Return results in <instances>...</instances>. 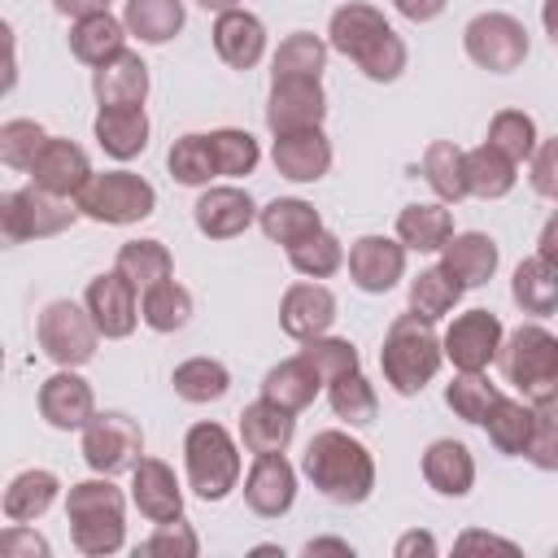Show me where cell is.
<instances>
[{"label": "cell", "instance_id": "6da1fadb", "mask_svg": "<svg viewBox=\"0 0 558 558\" xmlns=\"http://www.w3.org/2000/svg\"><path fill=\"white\" fill-rule=\"evenodd\" d=\"M327 44L331 52L349 57L371 83H397L410 52H405V39L388 26V17L366 4V0H349L331 13L327 22Z\"/></svg>", "mask_w": 558, "mask_h": 558}, {"label": "cell", "instance_id": "7a4b0ae2", "mask_svg": "<svg viewBox=\"0 0 558 558\" xmlns=\"http://www.w3.org/2000/svg\"><path fill=\"white\" fill-rule=\"evenodd\" d=\"M301 475L336 506H362L371 493H375V458L371 449L340 432V427H327V432H314L305 453H301Z\"/></svg>", "mask_w": 558, "mask_h": 558}, {"label": "cell", "instance_id": "3957f363", "mask_svg": "<svg viewBox=\"0 0 558 558\" xmlns=\"http://www.w3.org/2000/svg\"><path fill=\"white\" fill-rule=\"evenodd\" d=\"M65 519L70 541L87 558H109L126 545V493L113 484V475H92L70 484L65 493Z\"/></svg>", "mask_w": 558, "mask_h": 558}, {"label": "cell", "instance_id": "277c9868", "mask_svg": "<svg viewBox=\"0 0 558 558\" xmlns=\"http://www.w3.org/2000/svg\"><path fill=\"white\" fill-rule=\"evenodd\" d=\"M440 366H445V344H440L436 327L427 318H418L414 310L397 314L384 331V344H379L384 384L401 397H418L436 379Z\"/></svg>", "mask_w": 558, "mask_h": 558}, {"label": "cell", "instance_id": "5b68a950", "mask_svg": "<svg viewBox=\"0 0 558 558\" xmlns=\"http://www.w3.org/2000/svg\"><path fill=\"white\" fill-rule=\"evenodd\" d=\"M240 440L222 423H192L183 436V471L201 501H222L240 488Z\"/></svg>", "mask_w": 558, "mask_h": 558}, {"label": "cell", "instance_id": "8992f818", "mask_svg": "<svg viewBox=\"0 0 558 558\" xmlns=\"http://www.w3.org/2000/svg\"><path fill=\"white\" fill-rule=\"evenodd\" d=\"M501 375L523 401L558 397V336L541 323H519L501 344Z\"/></svg>", "mask_w": 558, "mask_h": 558}, {"label": "cell", "instance_id": "52a82bcc", "mask_svg": "<svg viewBox=\"0 0 558 558\" xmlns=\"http://www.w3.org/2000/svg\"><path fill=\"white\" fill-rule=\"evenodd\" d=\"M74 205L92 222L131 227V222H144L157 209V187L135 170H100L78 187Z\"/></svg>", "mask_w": 558, "mask_h": 558}, {"label": "cell", "instance_id": "ba28073f", "mask_svg": "<svg viewBox=\"0 0 558 558\" xmlns=\"http://www.w3.org/2000/svg\"><path fill=\"white\" fill-rule=\"evenodd\" d=\"M78 205L70 196H52L35 183L4 192L0 196V231L9 244H26V240H52L61 231H70L78 222Z\"/></svg>", "mask_w": 558, "mask_h": 558}, {"label": "cell", "instance_id": "9c48e42d", "mask_svg": "<svg viewBox=\"0 0 558 558\" xmlns=\"http://www.w3.org/2000/svg\"><path fill=\"white\" fill-rule=\"evenodd\" d=\"M462 52H466L471 65H480L488 74H510L527 61L532 39H527V26L514 13L488 9V13H475L462 26Z\"/></svg>", "mask_w": 558, "mask_h": 558}, {"label": "cell", "instance_id": "30bf717a", "mask_svg": "<svg viewBox=\"0 0 558 558\" xmlns=\"http://www.w3.org/2000/svg\"><path fill=\"white\" fill-rule=\"evenodd\" d=\"M35 340L44 349V357H52L57 366H87L100 349V327L87 314V305L78 301H48L35 318Z\"/></svg>", "mask_w": 558, "mask_h": 558}, {"label": "cell", "instance_id": "8fae6325", "mask_svg": "<svg viewBox=\"0 0 558 558\" xmlns=\"http://www.w3.org/2000/svg\"><path fill=\"white\" fill-rule=\"evenodd\" d=\"M83 462L100 475H122V471H135V462L144 458V432L131 414L122 410H96L92 423L83 427Z\"/></svg>", "mask_w": 558, "mask_h": 558}, {"label": "cell", "instance_id": "7c38bea8", "mask_svg": "<svg viewBox=\"0 0 558 558\" xmlns=\"http://www.w3.org/2000/svg\"><path fill=\"white\" fill-rule=\"evenodd\" d=\"M440 344H445V362H453V371H488L501 357L506 327L493 310H466L445 327Z\"/></svg>", "mask_w": 558, "mask_h": 558}, {"label": "cell", "instance_id": "4fadbf2b", "mask_svg": "<svg viewBox=\"0 0 558 558\" xmlns=\"http://www.w3.org/2000/svg\"><path fill=\"white\" fill-rule=\"evenodd\" d=\"M35 405H39V418L57 432H83L96 414V392L92 384L78 375V366H57L39 392H35Z\"/></svg>", "mask_w": 558, "mask_h": 558}, {"label": "cell", "instance_id": "5bb4252c", "mask_svg": "<svg viewBox=\"0 0 558 558\" xmlns=\"http://www.w3.org/2000/svg\"><path fill=\"white\" fill-rule=\"evenodd\" d=\"M83 305L96 318V327H100L105 340H126L135 331V323H144L140 318V288L122 270H100L87 283Z\"/></svg>", "mask_w": 558, "mask_h": 558}, {"label": "cell", "instance_id": "9a60e30c", "mask_svg": "<svg viewBox=\"0 0 558 558\" xmlns=\"http://www.w3.org/2000/svg\"><path fill=\"white\" fill-rule=\"evenodd\" d=\"M323 118H327L323 78H270V96H266V126H270V135L323 126Z\"/></svg>", "mask_w": 558, "mask_h": 558}, {"label": "cell", "instance_id": "2e32d148", "mask_svg": "<svg viewBox=\"0 0 558 558\" xmlns=\"http://www.w3.org/2000/svg\"><path fill=\"white\" fill-rule=\"evenodd\" d=\"M405 253H410V248H405L397 235H357V240L349 244L344 266H349V279H353L362 292L384 296V292H392V288L401 283V275H405Z\"/></svg>", "mask_w": 558, "mask_h": 558}, {"label": "cell", "instance_id": "e0dca14e", "mask_svg": "<svg viewBox=\"0 0 558 558\" xmlns=\"http://www.w3.org/2000/svg\"><path fill=\"white\" fill-rule=\"evenodd\" d=\"M192 222L205 240H235L257 222V205L235 183H209L192 205Z\"/></svg>", "mask_w": 558, "mask_h": 558}, {"label": "cell", "instance_id": "ac0fdd59", "mask_svg": "<svg viewBox=\"0 0 558 558\" xmlns=\"http://www.w3.org/2000/svg\"><path fill=\"white\" fill-rule=\"evenodd\" d=\"M296 501V466L283 453H253V466L244 475V506L257 519H279Z\"/></svg>", "mask_w": 558, "mask_h": 558}, {"label": "cell", "instance_id": "d6986e66", "mask_svg": "<svg viewBox=\"0 0 558 558\" xmlns=\"http://www.w3.org/2000/svg\"><path fill=\"white\" fill-rule=\"evenodd\" d=\"M336 323V292L323 279H301L279 296V327L292 340L327 336Z\"/></svg>", "mask_w": 558, "mask_h": 558}, {"label": "cell", "instance_id": "ffe728a7", "mask_svg": "<svg viewBox=\"0 0 558 558\" xmlns=\"http://www.w3.org/2000/svg\"><path fill=\"white\" fill-rule=\"evenodd\" d=\"M31 183L35 187H44V192H52V196H78V187L96 174L92 170V161H87V153L74 144V140H65V135H48V144L35 153V161H31Z\"/></svg>", "mask_w": 558, "mask_h": 558}, {"label": "cell", "instance_id": "44dd1931", "mask_svg": "<svg viewBox=\"0 0 558 558\" xmlns=\"http://www.w3.org/2000/svg\"><path fill=\"white\" fill-rule=\"evenodd\" d=\"M131 506L148 519V523H166L183 514V484L174 475L170 462L161 458H140L131 471Z\"/></svg>", "mask_w": 558, "mask_h": 558}, {"label": "cell", "instance_id": "7402d4cb", "mask_svg": "<svg viewBox=\"0 0 558 558\" xmlns=\"http://www.w3.org/2000/svg\"><path fill=\"white\" fill-rule=\"evenodd\" d=\"M270 161L283 179L292 183H318L331 170V140L323 135V126H305V131H288L275 135L270 144Z\"/></svg>", "mask_w": 558, "mask_h": 558}, {"label": "cell", "instance_id": "603a6c76", "mask_svg": "<svg viewBox=\"0 0 558 558\" xmlns=\"http://www.w3.org/2000/svg\"><path fill=\"white\" fill-rule=\"evenodd\" d=\"M214 52L231 70H253L266 57V22L248 9H227L214 17Z\"/></svg>", "mask_w": 558, "mask_h": 558}, {"label": "cell", "instance_id": "cb8c5ba5", "mask_svg": "<svg viewBox=\"0 0 558 558\" xmlns=\"http://www.w3.org/2000/svg\"><path fill=\"white\" fill-rule=\"evenodd\" d=\"M148 131H153V122H148L144 105H122V109L100 105V113H96V122H92L96 144H100L105 157H113V161H135V157L148 148Z\"/></svg>", "mask_w": 558, "mask_h": 558}, {"label": "cell", "instance_id": "d4e9b609", "mask_svg": "<svg viewBox=\"0 0 558 558\" xmlns=\"http://www.w3.org/2000/svg\"><path fill=\"white\" fill-rule=\"evenodd\" d=\"M440 266L462 288H484L497 275V266H501V248L484 231H453V240L440 248Z\"/></svg>", "mask_w": 558, "mask_h": 558}, {"label": "cell", "instance_id": "484cf974", "mask_svg": "<svg viewBox=\"0 0 558 558\" xmlns=\"http://www.w3.org/2000/svg\"><path fill=\"white\" fill-rule=\"evenodd\" d=\"M418 466H423L427 488L440 493V497H466L471 484H475V458H471V449H466L462 440H453V436L432 440V445L423 449V462H418Z\"/></svg>", "mask_w": 558, "mask_h": 558}, {"label": "cell", "instance_id": "4316f807", "mask_svg": "<svg viewBox=\"0 0 558 558\" xmlns=\"http://www.w3.org/2000/svg\"><path fill=\"white\" fill-rule=\"evenodd\" d=\"M92 92L100 105L109 109H122V105H144L148 100V65L140 52L122 48L113 61L96 65L92 70Z\"/></svg>", "mask_w": 558, "mask_h": 558}, {"label": "cell", "instance_id": "83f0119b", "mask_svg": "<svg viewBox=\"0 0 558 558\" xmlns=\"http://www.w3.org/2000/svg\"><path fill=\"white\" fill-rule=\"evenodd\" d=\"M296 436V414L275 405L270 397H257L240 410V445L248 453H283Z\"/></svg>", "mask_w": 558, "mask_h": 558}, {"label": "cell", "instance_id": "f1b7e54d", "mask_svg": "<svg viewBox=\"0 0 558 558\" xmlns=\"http://www.w3.org/2000/svg\"><path fill=\"white\" fill-rule=\"evenodd\" d=\"M397 240L410 253H440L453 240V214L445 201H414L397 214Z\"/></svg>", "mask_w": 558, "mask_h": 558}, {"label": "cell", "instance_id": "f546056e", "mask_svg": "<svg viewBox=\"0 0 558 558\" xmlns=\"http://www.w3.org/2000/svg\"><path fill=\"white\" fill-rule=\"evenodd\" d=\"M126 22L122 17H113L109 9L105 13H87V17H78L74 26H70V52H74V61H83V65H105V61H113L122 48H126Z\"/></svg>", "mask_w": 558, "mask_h": 558}, {"label": "cell", "instance_id": "4dcf8cb0", "mask_svg": "<svg viewBox=\"0 0 558 558\" xmlns=\"http://www.w3.org/2000/svg\"><path fill=\"white\" fill-rule=\"evenodd\" d=\"M510 296L523 314L532 318H549L558 314V262L532 253L514 266V279H510Z\"/></svg>", "mask_w": 558, "mask_h": 558}, {"label": "cell", "instance_id": "1f68e13d", "mask_svg": "<svg viewBox=\"0 0 558 558\" xmlns=\"http://www.w3.org/2000/svg\"><path fill=\"white\" fill-rule=\"evenodd\" d=\"M257 227H262V235L270 244L292 248V244L310 240L314 231H323V214L301 196H275L270 205L257 209Z\"/></svg>", "mask_w": 558, "mask_h": 558}, {"label": "cell", "instance_id": "d6a6232c", "mask_svg": "<svg viewBox=\"0 0 558 558\" xmlns=\"http://www.w3.org/2000/svg\"><path fill=\"white\" fill-rule=\"evenodd\" d=\"M323 388H327L323 375H318L301 353L275 362V366L266 371V379H262V397H270L275 405H283V410H292V414H301L305 405H314V397H318Z\"/></svg>", "mask_w": 558, "mask_h": 558}, {"label": "cell", "instance_id": "836d02e7", "mask_svg": "<svg viewBox=\"0 0 558 558\" xmlns=\"http://www.w3.org/2000/svg\"><path fill=\"white\" fill-rule=\"evenodd\" d=\"M57 493H61V480L52 471H44V466L17 471L9 480V488H4V519L9 523H35V519H44L52 510Z\"/></svg>", "mask_w": 558, "mask_h": 558}, {"label": "cell", "instance_id": "e575fe53", "mask_svg": "<svg viewBox=\"0 0 558 558\" xmlns=\"http://www.w3.org/2000/svg\"><path fill=\"white\" fill-rule=\"evenodd\" d=\"M418 170H423L427 187L436 192V201L458 205V201L471 196V187H466V153H462L453 140H432V144L423 148Z\"/></svg>", "mask_w": 558, "mask_h": 558}, {"label": "cell", "instance_id": "d590c367", "mask_svg": "<svg viewBox=\"0 0 558 558\" xmlns=\"http://www.w3.org/2000/svg\"><path fill=\"white\" fill-rule=\"evenodd\" d=\"M514 183H519V161H510L501 148H493L488 140L466 148V187H471V196L501 201V196L514 192Z\"/></svg>", "mask_w": 558, "mask_h": 558}, {"label": "cell", "instance_id": "8d00e7d4", "mask_svg": "<svg viewBox=\"0 0 558 558\" xmlns=\"http://www.w3.org/2000/svg\"><path fill=\"white\" fill-rule=\"evenodd\" d=\"M122 22L140 44L157 48V44H170L187 26V9H183V0H126Z\"/></svg>", "mask_w": 558, "mask_h": 558}, {"label": "cell", "instance_id": "74e56055", "mask_svg": "<svg viewBox=\"0 0 558 558\" xmlns=\"http://www.w3.org/2000/svg\"><path fill=\"white\" fill-rule=\"evenodd\" d=\"M488 432V445L506 458H523L527 453V440H532V401L523 397H497L488 418L480 423Z\"/></svg>", "mask_w": 558, "mask_h": 558}, {"label": "cell", "instance_id": "f35d334b", "mask_svg": "<svg viewBox=\"0 0 558 558\" xmlns=\"http://www.w3.org/2000/svg\"><path fill=\"white\" fill-rule=\"evenodd\" d=\"M327 52H331V44L323 35L292 31V35L279 39V48L270 57V78H323Z\"/></svg>", "mask_w": 558, "mask_h": 558}, {"label": "cell", "instance_id": "ab89813d", "mask_svg": "<svg viewBox=\"0 0 558 558\" xmlns=\"http://www.w3.org/2000/svg\"><path fill=\"white\" fill-rule=\"evenodd\" d=\"M140 318L148 331H183L192 323V292L179 283V279H166V283H153L148 292H140Z\"/></svg>", "mask_w": 558, "mask_h": 558}, {"label": "cell", "instance_id": "60d3db41", "mask_svg": "<svg viewBox=\"0 0 558 558\" xmlns=\"http://www.w3.org/2000/svg\"><path fill=\"white\" fill-rule=\"evenodd\" d=\"M170 384H174V397H183L192 405H209L231 392V371L218 357H187L170 371Z\"/></svg>", "mask_w": 558, "mask_h": 558}, {"label": "cell", "instance_id": "b9f144b4", "mask_svg": "<svg viewBox=\"0 0 558 558\" xmlns=\"http://www.w3.org/2000/svg\"><path fill=\"white\" fill-rule=\"evenodd\" d=\"M113 270H122L140 292H148L153 283L174 279V257L161 240H126L113 257Z\"/></svg>", "mask_w": 558, "mask_h": 558}, {"label": "cell", "instance_id": "7bdbcfd3", "mask_svg": "<svg viewBox=\"0 0 558 558\" xmlns=\"http://www.w3.org/2000/svg\"><path fill=\"white\" fill-rule=\"evenodd\" d=\"M462 292L466 288L445 266H427V270H418L410 279V310L418 318H427V323H440L445 314H453V305L462 301Z\"/></svg>", "mask_w": 558, "mask_h": 558}, {"label": "cell", "instance_id": "ee69618b", "mask_svg": "<svg viewBox=\"0 0 558 558\" xmlns=\"http://www.w3.org/2000/svg\"><path fill=\"white\" fill-rule=\"evenodd\" d=\"M501 397V388L488 379V371H453V379L445 384V405L462 418V423H484L493 401Z\"/></svg>", "mask_w": 558, "mask_h": 558}, {"label": "cell", "instance_id": "f6af8a7d", "mask_svg": "<svg viewBox=\"0 0 558 558\" xmlns=\"http://www.w3.org/2000/svg\"><path fill=\"white\" fill-rule=\"evenodd\" d=\"M166 166H170V179L183 183V187H209L218 179V166H214V153H209V135L201 131H187L170 144L166 153Z\"/></svg>", "mask_w": 558, "mask_h": 558}, {"label": "cell", "instance_id": "bcb514c9", "mask_svg": "<svg viewBox=\"0 0 558 558\" xmlns=\"http://www.w3.org/2000/svg\"><path fill=\"white\" fill-rule=\"evenodd\" d=\"M327 401H331V414L344 418L349 427H366L379 414V392L362 371H349V375L331 379L327 384Z\"/></svg>", "mask_w": 558, "mask_h": 558}, {"label": "cell", "instance_id": "7dc6e473", "mask_svg": "<svg viewBox=\"0 0 558 558\" xmlns=\"http://www.w3.org/2000/svg\"><path fill=\"white\" fill-rule=\"evenodd\" d=\"M288 253V266L301 275V279H331L340 266H344V244H340V235L336 231H314L310 240H301V244H292V248H283Z\"/></svg>", "mask_w": 558, "mask_h": 558}, {"label": "cell", "instance_id": "c3c4849f", "mask_svg": "<svg viewBox=\"0 0 558 558\" xmlns=\"http://www.w3.org/2000/svg\"><path fill=\"white\" fill-rule=\"evenodd\" d=\"M493 148H501L510 161H532V153H536V144H541V135H536V118L532 113H523V109H497L493 118H488V135H484Z\"/></svg>", "mask_w": 558, "mask_h": 558}, {"label": "cell", "instance_id": "681fc988", "mask_svg": "<svg viewBox=\"0 0 558 558\" xmlns=\"http://www.w3.org/2000/svg\"><path fill=\"white\" fill-rule=\"evenodd\" d=\"M209 153H214V166H218L222 179H244V174H253L257 161H262V144H257L248 131H240V126H218V131H209Z\"/></svg>", "mask_w": 558, "mask_h": 558}, {"label": "cell", "instance_id": "f907efd6", "mask_svg": "<svg viewBox=\"0 0 558 558\" xmlns=\"http://www.w3.org/2000/svg\"><path fill=\"white\" fill-rule=\"evenodd\" d=\"M301 357L323 375V384L349 375V371H362V357H357V344L344 340V336H314V340H301Z\"/></svg>", "mask_w": 558, "mask_h": 558}, {"label": "cell", "instance_id": "816d5d0a", "mask_svg": "<svg viewBox=\"0 0 558 558\" xmlns=\"http://www.w3.org/2000/svg\"><path fill=\"white\" fill-rule=\"evenodd\" d=\"M48 144V131L35 122V118H9L4 126H0V161L9 166V170H31V161H35V153Z\"/></svg>", "mask_w": 558, "mask_h": 558}, {"label": "cell", "instance_id": "f5cc1de1", "mask_svg": "<svg viewBox=\"0 0 558 558\" xmlns=\"http://www.w3.org/2000/svg\"><path fill=\"white\" fill-rule=\"evenodd\" d=\"M523 458L536 471H558V397L532 401V440Z\"/></svg>", "mask_w": 558, "mask_h": 558}, {"label": "cell", "instance_id": "db71d44e", "mask_svg": "<svg viewBox=\"0 0 558 558\" xmlns=\"http://www.w3.org/2000/svg\"><path fill=\"white\" fill-rule=\"evenodd\" d=\"M135 554H157V558H196V554H201V536H196V527L179 514V519L157 523V527H153V536H148Z\"/></svg>", "mask_w": 558, "mask_h": 558}, {"label": "cell", "instance_id": "11a10c76", "mask_svg": "<svg viewBox=\"0 0 558 558\" xmlns=\"http://www.w3.org/2000/svg\"><path fill=\"white\" fill-rule=\"evenodd\" d=\"M527 183H532L536 196H545V201L558 205V135H549V140L536 144V153L527 161Z\"/></svg>", "mask_w": 558, "mask_h": 558}, {"label": "cell", "instance_id": "9f6ffc18", "mask_svg": "<svg viewBox=\"0 0 558 558\" xmlns=\"http://www.w3.org/2000/svg\"><path fill=\"white\" fill-rule=\"evenodd\" d=\"M0 554H9V558H48L52 545H48L31 523H9V527L0 532Z\"/></svg>", "mask_w": 558, "mask_h": 558}, {"label": "cell", "instance_id": "6f0895ef", "mask_svg": "<svg viewBox=\"0 0 558 558\" xmlns=\"http://www.w3.org/2000/svg\"><path fill=\"white\" fill-rule=\"evenodd\" d=\"M453 549H458V554H471V549H501V554H519V545H514V541L493 536V532H462V536L453 541Z\"/></svg>", "mask_w": 558, "mask_h": 558}, {"label": "cell", "instance_id": "680465c9", "mask_svg": "<svg viewBox=\"0 0 558 558\" xmlns=\"http://www.w3.org/2000/svg\"><path fill=\"white\" fill-rule=\"evenodd\" d=\"M392 9H397L405 22H436V17L449 9V0H392Z\"/></svg>", "mask_w": 558, "mask_h": 558}, {"label": "cell", "instance_id": "91938a15", "mask_svg": "<svg viewBox=\"0 0 558 558\" xmlns=\"http://www.w3.org/2000/svg\"><path fill=\"white\" fill-rule=\"evenodd\" d=\"M436 549H440V545H436V536H432V532H418V527H414V532H405V536L392 545V554H397V558H414V554L436 558Z\"/></svg>", "mask_w": 558, "mask_h": 558}, {"label": "cell", "instance_id": "94428289", "mask_svg": "<svg viewBox=\"0 0 558 558\" xmlns=\"http://www.w3.org/2000/svg\"><path fill=\"white\" fill-rule=\"evenodd\" d=\"M113 0H52V9L61 13V17H70V22H78V17H87V13H105Z\"/></svg>", "mask_w": 558, "mask_h": 558}, {"label": "cell", "instance_id": "6125c7cd", "mask_svg": "<svg viewBox=\"0 0 558 558\" xmlns=\"http://www.w3.org/2000/svg\"><path fill=\"white\" fill-rule=\"evenodd\" d=\"M536 253H541V257H549V262H558V209L545 218L541 240H536Z\"/></svg>", "mask_w": 558, "mask_h": 558}, {"label": "cell", "instance_id": "be15d7a7", "mask_svg": "<svg viewBox=\"0 0 558 558\" xmlns=\"http://www.w3.org/2000/svg\"><path fill=\"white\" fill-rule=\"evenodd\" d=\"M305 554H310V558H318V554H344V558H353V545H349V541H331V536H323V541H310Z\"/></svg>", "mask_w": 558, "mask_h": 558}, {"label": "cell", "instance_id": "e7e4bbea", "mask_svg": "<svg viewBox=\"0 0 558 558\" xmlns=\"http://www.w3.org/2000/svg\"><path fill=\"white\" fill-rule=\"evenodd\" d=\"M541 26H545L549 44L558 48V0H545V4H541Z\"/></svg>", "mask_w": 558, "mask_h": 558}, {"label": "cell", "instance_id": "03108f58", "mask_svg": "<svg viewBox=\"0 0 558 558\" xmlns=\"http://www.w3.org/2000/svg\"><path fill=\"white\" fill-rule=\"evenodd\" d=\"M196 4H201L205 13H214V17L227 13V9H244V0H196Z\"/></svg>", "mask_w": 558, "mask_h": 558}]
</instances>
